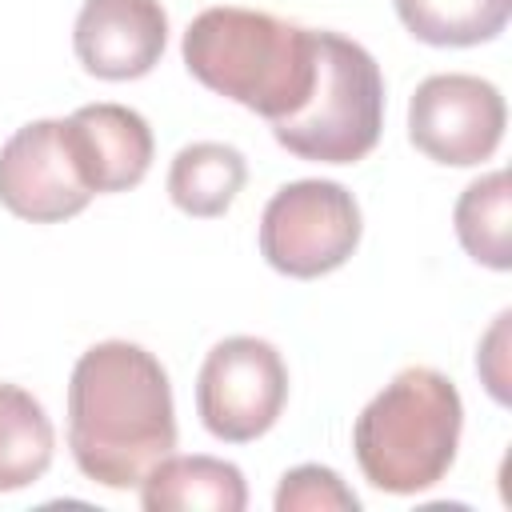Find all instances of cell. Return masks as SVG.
Instances as JSON below:
<instances>
[{
    "label": "cell",
    "instance_id": "cell-1",
    "mask_svg": "<svg viewBox=\"0 0 512 512\" xmlns=\"http://www.w3.org/2000/svg\"><path fill=\"white\" fill-rule=\"evenodd\" d=\"M68 448L76 468L112 492L140 488L176 448V408L164 364L128 340L92 344L68 380Z\"/></svg>",
    "mask_w": 512,
    "mask_h": 512
},
{
    "label": "cell",
    "instance_id": "cell-2",
    "mask_svg": "<svg viewBox=\"0 0 512 512\" xmlns=\"http://www.w3.org/2000/svg\"><path fill=\"white\" fill-rule=\"evenodd\" d=\"M184 68L272 124L312 92L316 32L256 8H204L184 32Z\"/></svg>",
    "mask_w": 512,
    "mask_h": 512
},
{
    "label": "cell",
    "instance_id": "cell-3",
    "mask_svg": "<svg viewBox=\"0 0 512 512\" xmlns=\"http://www.w3.org/2000/svg\"><path fill=\"white\" fill-rule=\"evenodd\" d=\"M460 428L464 404L456 384L424 364L400 368L356 416V464L372 488L416 496L448 476Z\"/></svg>",
    "mask_w": 512,
    "mask_h": 512
},
{
    "label": "cell",
    "instance_id": "cell-4",
    "mask_svg": "<svg viewBox=\"0 0 512 512\" xmlns=\"http://www.w3.org/2000/svg\"><path fill=\"white\" fill-rule=\"evenodd\" d=\"M384 128V76L372 52L340 32H316V80L308 100L272 120V136L300 160L356 164Z\"/></svg>",
    "mask_w": 512,
    "mask_h": 512
},
{
    "label": "cell",
    "instance_id": "cell-5",
    "mask_svg": "<svg viewBox=\"0 0 512 512\" xmlns=\"http://www.w3.org/2000/svg\"><path fill=\"white\" fill-rule=\"evenodd\" d=\"M360 204L336 180H292L260 216L264 260L292 280L336 272L360 244Z\"/></svg>",
    "mask_w": 512,
    "mask_h": 512
},
{
    "label": "cell",
    "instance_id": "cell-6",
    "mask_svg": "<svg viewBox=\"0 0 512 512\" xmlns=\"http://www.w3.org/2000/svg\"><path fill=\"white\" fill-rule=\"evenodd\" d=\"M288 368L276 344L260 336H228L212 344L196 376L200 424L224 444L260 440L284 412Z\"/></svg>",
    "mask_w": 512,
    "mask_h": 512
},
{
    "label": "cell",
    "instance_id": "cell-7",
    "mask_svg": "<svg viewBox=\"0 0 512 512\" xmlns=\"http://www.w3.org/2000/svg\"><path fill=\"white\" fill-rule=\"evenodd\" d=\"M508 108L492 80L472 72H436L408 100V140L436 164H484L504 140Z\"/></svg>",
    "mask_w": 512,
    "mask_h": 512
},
{
    "label": "cell",
    "instance_id": "cell-8",
    "mask_svg": "<svg viewBox=\"0 0 512 512\" xmlns=\"http://www.w3.org/2000/svg\"><path fill=\"white\" fill-rule=\"evenodd\" d=\"M92 188L84 184L68 120H32L0 148V204L32 224H60L84 212Z\"/></svg>",
    "mask_w": 512,
    "mask_h": 512
},
{
    "label": "cell",
    "instance_id": "cell-9",
    "mask_svg": "<svg viewBox=\"0 0 512 512\" xmlns=\"http://www.w3.org/2000/svg\"><path fill=\"white\" fill-rule=\"evenodd\" d=\"M168 44V12L160 0H84L72 48L96 80H140L148 76Z\"/></svg>",
    "mask_w": 512,
    "mask_h": 512
},
{
    "label": "cell",
    "instance_id": "cell-10",
    "mask_svg": "<svg viewBox=\"0 0 512 512\" xmlns=\"http://www.w3.org/2000/svg\"><path fill=\"white\" fill-rule=\"evenodd\" d=\"M68 136L92 196L128 192L152 168V128L136 108L84 104L68 116Z\"/></svg>",
    "mask_w": 512,
    "mask_h": 512
},
{
    "label": "cell",
    "instance_id": "cell-11",
    "mask_svg": "<svg viewBox=\"0 0 512 512\" xmlns=\"http://www.w3.org/2000/svg\"><path fill=\"white\" fill-rule=\"evenodd\" d=\"M140 504L148 512H244V472L220 456H164L140 480Z\"/></svg>",
    "mask_w": 512,
    "mask_h": 512
},
{
    "label": "cell",
    "instance_id": "cell-12",
    "mask_svg": "<svg viewBox=\"0 0 512 512\" xmlns=\"http://www.w3.org/2000/svg\"><path fill=\"white\" fill-rule=\"evenodd\" d=\"M244 180H248V160L240 148L220 140H196L172 156L168 196L180 212L196 220H212L232 208V200L244 192Z\"/></svg>",
    "mask_w": 512,
    "mask_h": 512
},
{
    "label": "cell",
    "instance_id": "cell-13",
    "mask_svg": "<svg viewBox=\"0 0 512 512\" xmlns=\"http://www.w3.org/2000/svg\"><path fill=\"white\" fill-rule=\"evenodd\" d=\"M52 448L56 432L44 404L16 384H0V492L36 484L52 464Z\"/></svg>",
    "mask_w": 512,
    "mask_h": 512
},
{
    "label": "cell",
    "instance_id": "cell-14",
    "mask_svg": "<svg viewBox=\"0 0 512 512\" xmlns=\"http://www.w3.org/2000/svg\"><path fill=\"white\" fill-rule=\"evenodd\" d=\"M400 24L432 48L488 44L508 28L512 0H392Z\"/></svg>",
    "mask_w": 512,
    "mask_h": 512
},
{
    "label": "cell",
    "instance_id": "cell-15",
    "mask_svg": "<svg viewBox=\"0 0 512 512\" xmlns=\"http://www.w3.org/2000/svg\"><path fill=\"white\" fill-rule=\"evenodd\" d=\"M508 208H512V188H508V172L496 168L480 180H472L452 212L456 224V240L460 248L492 268V272H508L512 268V224H508Z\"/></svg>",
    "mask_w": 512,
    "mask_h": 512
},
{
    "label": "cell",
    "instance_id": "cell-16",
    "mask_svg": "<svg viewBox=\"0 0 512 512\" xmlns=\"http://www.w3.org/2000/svg\"><path fill=\"white\" fill-rule=\"evenodd\" d=\"M360 496L324 464H300L280 476L276 512H356Z\"/></svg>",
    "mask_w": 512,
    "mask_h": 512
},
{
    "label": "cell",
    "instance_id": "cell-17",
    "mask_svg": "<svg viewBox=\"0 0 512 512\" xmlns=\"http://www.w3.org/2000/svg\"><path fill=\"white\" fill-rule=\"evenodd\" d=\"M508 320H512V312H500V316H496V324H492V332L484 336V344H480V352H476V372L484 376V384H488L492 400H500V404H508V368H504Z\"/></svg>",
    "mask_w": 512,
    "mask_h": 512
}]
</instances>
